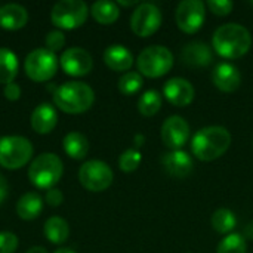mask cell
<instances>
[{
    "label": "cell",
    "mask_w": 253,
    "mask_h": 253,
    "mask_svg": "<svg viewBox=\"0 0 253 253\" xmlns=\"http://www.w3.org/2000/svg\"><path fill=\"white\" fill-rule=\"evenodd\" d=\"M231 145V133L224 126L200 129L191 139V151L202 162H213L224 156Z\"/></svg>",
    "instance_id": "1"
},
{
    "label": "cell",
    "mask_w": 253,
    "mask_h": 253,
    "mask_svg": "<svg viewBox=\"0 0 253 253\" xmlns=\"http://www.w3.org/2000/svg\"><path fill=\"white\" fill-rule=\"evenodd\" d=\"M212 44L219 56L237 59L249 52L252 36L249 30L240 24H225L213 33Z\"/></svg>",
    "instance_id": "2"
},
{
    "label": "cell",
    "mask_w": 253,
    "mask_h": 253,
    "mask_svg": "<svg viewBox=\"0 0 253 253\" xmlns=\"http://www.w3.org/2000/svg\"><path fill=\"white\" fill-rule=\"evenodd\" d=\"M95 101L93 89L82 82H67L53 93L55 105L68 114H80L87 111Z\"/></svg>",
    "instance_id": "3"
},
{
    "label": "cell",
    "mask_w": 253,
    "mask_h": 253,
    "mask_svg": "<svg viewBox=\"0 0 253 253\" xmlns=\"http://www.w3.org/2000/svg\"><path fill=\"white\" fill-rule=\"evenodd\" d=\"M62 162L53 153H43L37 156L28 169V178L33 185L40 190L53 188L62 176Z\"/></svg>",
    "instance_id": "4"
},
{
    "label": "cell",
    "mask_w": 253,
    "mask_h": 253,
    "mask_svg": "<svg viewBox=\"0 0 253 253\" xmlns=\"http://www.w3.org/2000/svg\"><path fill=\"white\" fill-rule=\"evenodd\" d=\"M136 65L141 74L150 79H157L170 71L173 67V55L165 46H148L139 53Z\"/></svg>",
    "instance_id": "5"
},
{
    "label": "cell",
    "mask_w": 253,
    "mask_h": 253,
    "mask_svg": "<svg viewBox=\"0 0 253 253\" xmlns=\"http://www.w3.org/2000/svg\"><path fill=\"white\" fill-rule=\"evenodd\" d=\"M33 156V145L24 136L0 138V166L15 170L25 166Z\"/></svg>",
    "instance_id": "6"
},
{
    "label": "cell",
    "mask_w": 253,
    "mask_h": 253,
    "mask_svg": "<svg viewBox=\"0 0 253 253\" xmlns=\"http://www.w3.org/2000/svg\"><path fill=\"white\" fill-rule=\"evenodd\" d=\"M87 4L82 0H61L58 1L52 12L50 19L53 25L64 30H73L84 24L87 19Z\"/></svg>",
    "instance_id": "7"
},
{
    "label": "cell",
    "mask_w": 253,
    "mask_h": 253,
    "mask_svg": "<svg viewBox=\"0 0 253 253\" xmlns=\"http://www.w3.org/2000/svg\"><path fill=\"white\" fill-rule=\"evenodd\" d=\"M24 68L27 76L34 82H46L52 79L58 68L56 55L46 47L30 52L25 58Z\"/></svg>",
    "instance_id": "8"
},
{
    "label": "cell",
    "mask_w": 253,
    "mask_h": 253,
    "mask_svg": "<svg viewBox=\"0 0 253 253\" xmlns=\"http://www.w3.org/2000/svg\"><path fill=\"white\" fill-rule=\"evenodd\" d=\"M113 176L111 168L101 160H89L79 170L80 184L93 193L107 190L113 182Z\"/></svg>",
    "instance_id": "9"
},
{
    "label": "cell",
    "mask_w": 253,
    "mask_h": 253,
    "mask_svg": "<svg viewBox=\"0 0 253 253\" xmlns=\"http://www.w3.org/2000/svg\"><path fill=\"white\" fill-rule=\"evenodd\" d=\"M162 25V12L153 3L139 4L130 16V28L139 37L153 36Z\"/></svg>",
    "instance_id": "10"
},
{
    "label": "cell",
    "mask_w": 253,
    "mask_h": 253,
    "mask_svg": "<svg viewBox=\"0 0 253 253\" xmlns=\"http://www.w3.org/2000/svg\"><path fill=\"white\" fill-rule=\"evenodd\" d=\"M175 18L181 31L194 34L205 22V3L200 0H184L178 4Z\"/></svg>",
    "instance_id": "11"
},
{
    "label": "cell",
    "mask_w": 253,
    "mask_h": 253,
    "mask_svg": "<svg viewBox=\"0 0 253 253\" xmlns=\"http://www.w3.org/2000/svg\"><path fill=\"white\" fill-rule=\"evenodd\" d=\"M190 138V126L181 116H170L162 126V141L170 150H181Z\"/></svg>",
    "instance_id": "12"
},
{
    "label": "cell",
    "mask_w": 253,
    "mask_h": 253,
    "mask_svg": "<svg viewBox=\"0 0 253 253\" xmlns=\"http://www.w3.org/2000/svg\"><path fill=\"white\" fill-rule=\"evenodd\" d=\"M61 67L62 70L74 77H82L90 73L92 67H93V59L90 56V53L82 47H70L67 49L61 58Z\"/></svg>",
    "instance_id": "13"
},
{
    "label": "cell",
    "mask_w": 253,
    "mask_h": 253,
    "mask_svg": "<svg viewBox=\"0 0 253 253\" xmlns=\"http://www.w3.org/2000/svg\"><path fill=\"white\" fill-rule=\"evenodd\" d=\"M165 98L175 107H187L193 102L196 90L193 84L182 77H173L163 86Z\"/></svg>",
    "instance_id": "14"
},
{
    "label": "cell",
    "mask_w": 253,
    "mask_h": 253,
    "mask_svg": "<svg viewBox=\"0 0 253 253\" xmlns=\"http://www.w3.org/2000/svg\"><path fill=\"white\" fill-rule=\"evenodd\" d=\"M162 165L168 175H170L173 178H179V179L187 178L194 169L191 156L182 150H175V151L166 153L162 157Z\"/></svg>",
    "instance_id": "15"
},
{
    "label": "cell",
    "mask_w": 253,
    "mask_h": 253,
    "mask_svg": "<svg viewBox=\"0 0 253 253\" xmlns=\"http://www.w3.org/2000/svg\"><path fill=\"white\" fill-rule=\"evenodd\" d=\"M212 80L213 84L221 90V92H234L240 87L242 83V76L240 71L236 65L230 64V62H222L218 64L213 70L212 74Z\"/></svg>",
    "instance_id": "16"
},
{
    "label": "cell",
    "mask_w": 253,
    "mask_h": 253,
    "mask_svg": "<svg viewBox=\"0 0 253 253\" xmlns=\"http://www.w3.org/2000/svg\"><path fill=\"white\" fill-rule=\"evenodd\" d=\"M181 59L188 67H206L212 62L213 55L211 47L202 42H191L184 46Z\"/></svg>",
    "instance_id": "17"
},
{
    "label": "cell",
    "mask_w": 253,
    "mask_h": 253,
    "mask_svg": "<svg viewBox=\"0 0 253 253\" xmlns=\"http://www.w3.org/2000/svg\"><path fill=\"white\" fill-rule=\"evenodd\" d=\"M58 123V114L56 110L47 104L43 102L40 105L36 107V110L31 114V127L37 132V133H49L55 129Z\"/></svg>",
    "instance_id": "18"
},
{
    "label": "cell",
    "mask_w": 253,
    "mask_h": 253,
    "mask_svg": "<svg viewBox=\"0 0 253 253\" xmlns=\"http://www.w3.org/2000/svg\"><path fill=\"white\" fill-rule=\"evenodd\" d=\"M104 62L114 71H127L133 65V56L122 44H111L104 52Z\"/></svg>",
    "instance_id": "19"
},
{
    "label": "cell",
    "mask_w": 253,
    "mask_h": 253,
    "mask_svg": "<svg viewBox=\"0 0 253 253\" xmlns=\"http://www.w3.org/2000/svg\"><path fill=\"white\" fill-rule=\"evenodd\" d=\"M28 21L25 7L16 3L0 6V27L4 30H19Z\"/></svg>",
    "instance_id": "20"
},
{
    "label": "cell",
    "mask_w": 253,
    "mask_h": 253,
    "mask_svg": "<svg viewBox=\"0 0 253 253\" xmlns=\"http://www.w3.org/2000/svg\"><path fill=\"white\" fill-rule=\"evenodd\" d=\"M43 211V199L37 193H25L16 203V213L21 219H36Z\"/></svg>",
    "instance_id": "21"
},
{
    "label": "cell",
    "mask_w": 253,
    "mask_h": 253,
    "mask_svg": "<svg viewBox=\"0 0 253 253\" xmlns=\"http://www.w3.org/2000/svg\"><path fill=\"white\" fill-rule=\"evenodd\" d=\"M62 145H64L65 153L71 159H74V160L84 159L87 156V151H89V141L80 132H70V133H67L64 141H62Z\"/></svg>",
    "instance_id": "22"
},
{
    "label": "cell",
    "mask_w": 253,
    "mask_h": 253,
    "mask_svg": "<svg viewBox=\"0 0 253 253\" xmlns=\"http://www.w3.org/2000/svg\"><path fill=\"white\" fill-rule=\"evenodd\" d=\"M18 68L19 62L16 55L6 47H0V83H13V79L18 74Z\"/></svg>",
    "instance_id": "23"
},
{
    "label": "cell",
    "mask_w": 253,
    "mask_h": 253,
    "mask_svg": "<svg viewBox=\"0 0 253 253\" xmlns=\"http://www.w3.org/2000/svg\"><path fill=\"white\" fill-rule=\"evenodd\" d=\"M44 236L53 245H61V243L67 242V239L70 236L68 222L59 216L49 218L44 224Z\"/></svg>",
    "instance_id": "24"
},
{
    "label": "cell",
    "mask_w": 253,
    "mask_h": 253,
    "mask_svg": "<svg viewBox=\"0 0 253 253\" xmlns=\"http://www.w3.org/2000/svg\"><path fill=\"white\" fill-rule=\"evenodd\" d=\"M90 12H92V16L95 18V21H98L99 24H104V25L116 22L119 19V15H120L117 3L105 1V0L95 1L92 4Z\"/></svg>",
    "instance_id": "25"
},
{
    "label": "cell",
    "mask_w": 253,
    "mask_h": 253,
    "mask_svg": "<svg viewBox=\"0 0 253 253\" xmlns=\"http://www.w3.org/2000/svg\"><path fill=\"white\" fill-rule=\"evenodd\" d=\"M237 225V218L230 209H218L212 216V227L219 234H231V231Z\"/></svg>",
    "instance_id": "26"
},
{
    "label": "cell",
    "mask_w": 253,
    "mask_h": 253,
    "mask_svg": "<svg viewBox=\"0 0 253 253\" xmlns=\"http://www.w3.org/2000/svg\"><path fill=\"white\" fill-rule=\"evenodd\" d=\"M160 108H162V96L157 90L150 89L141 95L138 101V110L142 116L153 117L160 111Z\"/></svg>",
    "instance_id": "27"
},
{
    "label": "cell",
    "mask_w": 253,
    "mask_h": 253,
    "mask_svg": "<svg viewBox=\"0 0 253 253\" xmlns=\"http://www.w3.org/2000/svg\"><path fill=\"white\" fill-rule=\"evenodd\" d=\"M248 246L246 240L242 234L231 233L227 234L218 245L216 253H246Z\"/></svg>",
    "instance_id": "28"
},
{
    "label": "cell",
    "mask_w": 253,
    "mask_h": 253,
    "mask_svg": "<svg viewBox=\"0 0 253 253\" xmlns=\"http://www.w3.org/2000/svg\"><path fill=\"white\" fill-rule=\"evenodd\" d=\"M142 77L139 73H135V71H130V73H126L120 77L119 80V90L126 95V96H130V95H135L136 92H139V89L142 87Z\"/></svg>",
    "instance_id": "29"
},
{
    "label": "cell",
    "mask_w": 253,
    "mask_h": 253,
    "mask_svg": "<svg viewBox=\"0 0 253 253\" xmlns=\"http://www.w3.org/2000/svg\"><path fill=\"white\" fill-rule=\"evenodd\" d=\"M142 156L139 153V150L136 148H129L125 153H122L120 159H119V168L123 172H133L138 169V166L141 165Z\"/></svg>",
    "instance_id": "30"
},
{
    "label": "cell",
    "mask_w": 253,
    "mask_h": 253,
    "mask_svg": "<svg viewBox=\"0 0 253 253\" xmlns=\"http://www.w3.org/2000/svg\"><path fill=\"white\" fill-rule=\"evenodd\" d=\"M44 42H46V49L55 53L56 50H59V49L64 47V44H65V36H64L62 31L53 30V31L47 33Z\"/></svg>",
    "instance_id": "31"
},
{
    "label": "cell",
    "mask_w": 253,
    "mask_h": 253,
    "mask_svg": "<svg viewBox=\"0 0 253 253\" xmlns=\"http://www.w3.org/2000/svg\"><path fill=\"white\" fill-rule=\"evenodd\" d=\"M18 248V237L13 233H0V253H13Z\"/></svg>",
    "instance_id": "32"
},
{
    "label": "cell",
    "mask_w": 253,
    "mask_h": 253,
    "mask_svg": "<svg viewBox=\"0 0 253 253\" xmlns=\"http://www.w3.org/2000/svg\"><path fill=\"white\" fill-rule=\"evenodd\" d=\"M206 4L215 15H219V16H225L231 13L234 7L233 1H228V0H209Z\"/></svg>",
    "instance_id": "33"
},
{
    "label": "cell",
    "mask_w": 253,
    "mask_h": 253,
    "mask_svg": "<svg viewBox=\"0 0 253 253\" xmlns=\"http://www.w3.org/2000/svg\"><path fill=\"white\" fill-rule=\"evenodd\" d=\"M64 202V194L61 193V190H58V188H50V190H47V193H46V203L49 205V206H59L61 203Z\"/></svg>",
    "instance_id": "34"
},
{
    "label": "cell",
    "mask_w": 253,
    "mask_h": 253,
    "mask_svg": "<svg viewBox=\"0 0 253 253\" xmlns=\"http://www.w3.org/2000/svg\"><path fill=\"white\" fill-rule=\"evenodd\" d=\"M4 96L9 101H16L21 96V87L16 83H9L4 86Z\"/></svg>",
    "instance_id": "35"
},
{
    "label": "cell",
    "mask_w": 253,
    "mask_h": 253,
    "mask_svg": "<svg viewBox=\"0 0 253 253\" xmlns=\"http://www.w3.org/2000/svg\"><path fill=\"white\" fill-rule=\"evenodd\" d=\"M7 193H9V185H7V181L4 179L3 175H0V205L6 200L7 197Z\"/></svg>",
    "instance_id": "36"
},
{
    "label": "cell",
    "mask_w": 253,
    "mask_h": 253,
    "mask_svg": "<svg viewBox=\"0 0 253 253\" xmlns=\"http://www.w3.org/2000/svg\"><path fill=\"white\" fill-rule=\"evenodd\" d=\"M243 237H245V240H246V239L253 240V222H249V224L245 227V230H243Z\"/></svg>",
    "instance_id": "37"
},
{
    "label": "cell",
    "mask_w": 253,
    "mask_h": 253,
    "mask_svg": "<svg viewBox=\"0 0 253 253\" xmlns=\"http://www.w3.org/2000/svg\"><path fill=\"white\" fill-rule=\"evenodd\" d=\"M135 148L138 150L139 147H142V144H144V141H145V136L144 135H141V133H138V135H135Z\"/></svg>",
    "instance_id": "38"
},
{
    "label": "cell",
    "mask_w": 253,
    "mask_h": 253,
    "mask_svg": "<svg viewBox=\"0 0 253 253\" xmlns=\"http://www.w3.org/2000/svg\"><path fill=\"white\" fill-rule=\"evenodd\" d=\"M25 253H47V251L44 248H42V246H33Z\"/></svg>",
    "instance_id": "39"
},
{
    "label": "cell",
    "mask_w": 253,
    "mask_h": 253,
    "mask_svg": "<svg viewBox=\"0 0 253 253\" xmlns=\"http://www.w3.org/2000/svg\"><path fill=\"white\" fill-rule=\"evenodd\" d=\"M119 4H123V6H133V4H138V1L136 0H133V1H119Z\"/></svg>",
    "instance_id": "40"
},
{
    "label": "cell",
    "mask_w": 253,
    "mask_h": 253,
    "mask_svg": "<svg viewBox=\"0 0 253 253\" xmlns=\"http://www.w3.org/2000/svg\"><path fill=\"white\" fill-rule=\"evenodd\" d=\"M53 253H76V252H74V251H71V249H68V248H62V249L55 251Z\"/></svg>",
    "instance_id": "41"
}]
</instances>
